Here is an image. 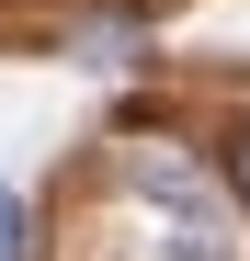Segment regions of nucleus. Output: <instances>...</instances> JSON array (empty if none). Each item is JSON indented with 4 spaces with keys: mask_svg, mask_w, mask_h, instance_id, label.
Segmentation results:
<instances>
[{
    "mask_svg": "<svg viewBox=\"0 0 250 261\" xmlns=\"http://www.w3.org/2000/svg\"><path fill=\"white\" fill-rule=\"evenodd\" d=\"M228 170H239V193H250V137H239V148H228Z\"/></svg>",
    "mask_w": 250,
    "mask_h": 261,
    "instance_id": "f03ea898",
    "label": "nucleus"
},
{
    "mask_svg": "<svg viewBox=\"0 0 250 261\" xmlns=\"http://www.w3.org/2000/svg\"><path fill=\"white\" fill-rule=\"evenodd\" d=\"M0 261H34V250H23V193H12V182H0Z\"/></svg>",
    "mask_w": 250,
    "mask_h": 261,
    "instance_id": "f257e3e1",
    "label": "nucleus"
}]
</instances>
